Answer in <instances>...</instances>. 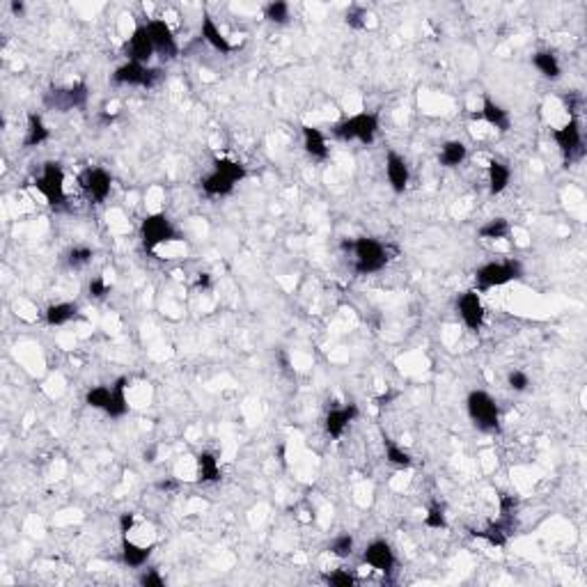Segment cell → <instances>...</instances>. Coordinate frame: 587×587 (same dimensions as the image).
Returning a JSON list of instances; mask_svg holds the SVG:
<instances>
[{
	"label": "cell",
	"mask_w": 587,
	"mask_h": 587,
	"mask_svg": "<svg viewBox=\"0 0 587 587\" xmlns=\"http://www.w3.org/2000/svg\"><path fill=\"white\" fill-rule=\"evenodd\" d=\"M48 136H51V134H48L44 120H41L37 113H30L28 115V134H26V140H23V145H26V147H37L41 143H46Z\"/></svg>",
	"instance_id": "4316f807"
},
{
	"label": "cell",
	"mask_w": 587,
	"mask_h": 587,
	"mask_svg": "<svg viewBox=\"0 0 587 587\" xmlns=\"http://www.w3.org/2000/svg\"><path fill=\"white\" fill-rule=\"evenodd\" d=\"M507 386H509L514 392H523L525 388L530 386V379H528L525 372L514 369V372H509V376H507Z\"/></svg>",
	"instance_id": "74e56055"
},
{
	"label": "cell",
	"mask_w": 587,
	"mask_h": 587,
	"mask_svg": "<svg viewBox=\"0 0 587 587\" xmlns=\"http://www.w3.org/2000/svg\"><path fill=\"white\" fill-rule=\"evenodd\" d=\"M202 39H204L211 48H216L218 53H222V55H227V53L234 51V46L229 44L227 37L222 35V32L216 28V23H213V19H211L209 14L202 16Z\"/></svg>",
	"instance_id": "d6986e66"
},
{
	"label": "cell",
	"mask_w": 587,
	"mask_h": 587,
	"mask_svg": "<svg viewBox=\"0 0 587 587\" xmlns=\"http://www.w3.org/2000/svg\"><path fill=\"white\" fill-rule=\"evenodd\" d=\"M85 101H87V85L85 83H76V85L64 87V90H51V92L44 97V104L48 106V108L60 111V113L83 108Z\"/></svg>",
	"instance_id": "9c48e42d"
},
{
	"label": "cell",
	"mask_w": 587,
	"mask_h": 587,
	"mask_svg": "<svg viewBox=\"0 0 587 587\" xmlns=\"http://www.w3.org/2000/svg\"><path fill=\"white\" fill-rule=\"evenodd\" d=\"M466 156H468V147L461 143V140H450V143L443 145L438 161H441V165H445V168H457V165L466 161Z\"/></svg>",
	"instance_id": "d4e9b609"
},
{
	"label": "cell",
	"mask_w": 587,
	"mask_h": 587,
	"mask_svg": "<svg viewBox=\"0 0 587 587\" xmlns=\"http://www.w3.org/2000/svg\"><path fill=\"white\" fill-rule=\"evenodd\" d=\"M78 184L83 186V191H85L99 204V202H104L106 197L111 195L113 177L104 168H87V170L80 172Z\"/></svg>",
	"instance_id": "7c38bea8"
},
{
	"label": "cell",
	"mask_w": 587,
	"mask_h": 587,
	"mask_svg": "<svg viewBox=\"0 0 587 587\" xmlns=\"http://www.w3.org/2000/svg\"><path fill=\"white\" fill-rule=\"evenodd\" d=\"M509 177H511V172L505 163H500V161H491L489 163V191L493 195H500L505 188L509 186Z\"/></svg>",
	"instance_id": "484cf974"
},
{
	"label": "cell",
	"mask_w": 587,
	"mask_h": 587,
	"mask_svg": "<svg viewBox=\"0 0 587 587\" xmlns=\"http://www.w3.org/2000/svg\"><path fill=\"white\" fill-rule=\"evenodd\" d=\"M197 479L204 482V484L218 482V479H220L218 459L213 457L211 452H200V454H197Z\"/></svg>",
	"instance_id": "cb8c5ba5"
},
{
	"label": "cell",
	"mask_w": 587,
	"mask_h": 587,
	"mask_svg": "<svg viewBox=\"0 0 587 587\" xmlns=\"http://www.w3.org/2000/svg\"><path fill=\"white\" fill-rule=\"evenodd\" d=\"M111 395H113V386H97L92 388L87 395H85V404L87 406H92V409H104L108 406V402H111Z\"/></svg>",
	"instance_id": "d6a6232c"
},
{
	"label": "cell",
	"mask_w": 587,
	"mask_h": 587,
	"mask_svg": "<svg viewBox=\"0 0 587 587\" xmlns=\"http://www.w3.org/2000/svg\"><path fill=\"white\" fill-rule=\"evenodd\" d=\"M140 239H143L145 250H154L159 243L175 241L177 232L163 213H152V216H145L143 225H140Z\"/></svg>",
	"instance_id": "52a82bcc"
},
{
	"label": "cell",
	"mask_w": 587,
	"mask_h": 587,
	"mask_svg": "<svg viewBox=\"0 0 587 587\" xmlns=\"http://www.w3.org/2000/svg\"><path fill=\"white\" fill-rule=\"evenodd\" d=\"M457 308H459L461 319H464V324L477 333L484 324V305H482V301H479L477 292L461 294L459 301H457Z\"/></svg>",
	"instance_id": "5bb4252c"
},
{
	"label": "cell",
	"mask_w": 587,
	"mask_h": 587,
	"mask_svg": "<svg viewBox=\"0 0 587 587\" xmlns=\"http://www.w3.org/2000/svg\"><path fill=\"white\" fill-rule=\"evenodd\" d=\"M138 581H140V585H143V587H163L165 585V581L159 576V572H154V569L145 572L143 576L138 578Z\"/></svg>",
	"instance_id": "ab89813d"
},
{
	"label": "cell",
	"mask_w": 587,
	"mask_h": 587,
	"mask_svg": "<svg viewBox=\"0 0 587 587\" xmlns=\"http://www.w3.org/2000/svg\"><path fill=\"white\" fill-rule=\"evenodd\" d=\"M468 416L475 423L479 432L493 434L500 429V411L498 404L493 402V397L484 390H473L468 395Z\"/></svg>",
	"instance_id": "3957f363"
},
{
	"label": "cell",
	"mask_w": 587,
	"mask_h": 587,
	"mask_svg": "<svg viewBox=\"0 0 587 587\" xmlns=\"http://www.w3.org/2000/svg\"><path fill=\"white\" fill-rule=\"evenodd\" d=\"M324 581L328 585H333V587H353L355 585V576L349 574V572H344V569H337V572H333V574H326Z\"/></svg>",
	"instance_id": "d590c367"
},
{
	"label": "cell",
	"mask_w": 587,
	"mask_h": 587,
	"mask_svg": "<svg viewBox=\"0 0 587 587\" xmlns=\"http://www.w3.org/2000/svg\"><path fill=\"white\" fill-rule=\"evenodd\" d=\"M35 186L51 206H60L64 200H67V197H64V170L60 163H55V161L44 163Z\"/></svg>",
	"instance_id": "8992f818"
},
{
	"label": "cell",
	"mask_w": 587,
	"mask_h": 587,
	"mask_svg": "<svg viewBox=\"0 0 587 587\" xmlns=\"http://www.w3.org/2000/svg\"><path fill=\"white\" fill-rule=\"evenodd\" d=\"M12 12H14V14H21V12H23V3H16V0H14V3H12Z\"/></svg>",
	"instance_id": "681fc988"
},
{
	"label": "cell",
	"mask_w": 587,
	"mask_h": 587,
	"mask_svg": "<svg viewBox=\"0 0 587 587\" xmlns=\"http://www.w3.org/2000/svg\"><path fill=\"white\" fill-rule=\"evenodd\" d=\"M131 528H134V514H122L120 516V530H122V535H127Z\"/></svg>",
	"instance_id": "ee69618b"
},
{
	"label": "cell",
	"mask_w": 587,
	"mask_h": 587,
	"mask_svg": "<svg viewBox=\"0 0 587 587\" xmlns=\"http://www.w3.org/2000/svg\"><path fill=\"white\" fill-rule=\"evenodd\" d=\"M425 525L432 528V530H445L448 528V521H445V514L441 507H429L427 516H425Z\"/></svg>",
	"instance_id": "8d00e7d4"
},
{
	"label": "cell",
	"mask_w": 587,
	"mask_h": 587,
	"mask_svg": "<svg viewBox=\"0 0 587 587\" xmlns=\"http://www.w3.org/2000/svg\"><path fill=\"white\" fill-rule=\"evenodd\" d=\"M553 140L558 143L562 156H565L567 165L572 163L576 156L581 159L585 154L583 150V134H581V127H578V120H569V124L560 129H553Z\"/></svg>",
	"instance_id": "30bf717a"
},
{
	"label": "cell",
	"mask_w": 587,
	"mask_h": 587,
	"mask_svg": "<svg viewBox=\"0 0 587 587\" xmlns=\"http://www.w3.org/2000/svg\"><path fill=\"white\" fill-rule=\"evenodd\" d=\"M303 145H305V152H308L312 159H317V161H326L328 159L326 138H324V134H321L319 129L303 127Z\"/></svg>",
	"instance_id": "44dd1931"
},
{
	"label": "cell",
	"mask_w": 587,
	"mask_h": 587,
	"mask_svg": "<svg viewBox=\"0 0 587 587\" xmlns=\"http://www.w3.org/2000/svg\"><path fill=\"white\" fill-rule=\"evenodd\" d=\"M124 51L129 53L131 62H138V64H147L154 57V44H152V37L150 32H147V26H138L134 30V35L131 39L124 44Z\"/></svg>",
	"instance_id": "4fadbf2b"
},
{
	"label": "cell",
	"mask_w": 587,
	"mask_h": 587,
	"mask_svg": "<svg viewBox=\"0 0 587 587\" xmlns=\"http://www.w3.org/2000/svg\"><path fill=\"white\" fill-rule=\"evenodd\" d=\"M152 551H154V546H147V549L138 546V544L129 542L127 537H124V542H122V562L127 567H131V569H138V567H143L147 560H150Z\"/></svg>",
	"instance_id": "7402d4cb"
},
{
	"label": "cell",
	"mask_w": 587,
	"mask_h": 587,
	"mask_svg": "<svg viewBox=\"0 0 587 587\" xmlns=\"http://www.w3.org/2000/svg\"><path fill=\"white\" fill-rule=\"evenodd\" d=\"M115 118H118V115H108V113H101V122H104V124H111V122H115Z\"/></svg>",
	"instance_id": "c3c4849f"
},
{
	"label": "cell",
	"mask_w": 587,
	"mask_h": 587,
	"mask_svg": "<svg viewBox=\"0 0 587 587\" xmlns=\"http://www.w3.org/2000/svg\"><path fill=\"white\" fill-rule=\"evenodd\" d=\"M475 118H482V120H486L491 124V127H495L498 131H502V134H505V131H509V127H511V122H509V115H507V111L505 108H500L498 104L495 101H491L489 97H484V106H482V113L479 115H475Z\"/></svg>",
	"instance_id": "ffe728a7"
},
{
	"label": "cell",
	"mask_w": 587,
	"mask_h": 587,
	"mask_svg": "<svg viewBox=\"0 0 587 587\" xmlns=\"http://www.w3.org/2000/svg\"><path fill=\"white\" fill-rule=\"evenodd\" d=\"M358 418V406L355 404H346L342 409H333L328 411L326 416V432L330 438H340L344 434V429L349 427V423Z\"/></svg>",
	"instance_id": "ac0fdd59"
},
{
	"label": "cell",
	"mask_w": 587,
	"mask_h": 587,
	"mask_svg": "<svg viewBox=\"0 0 587 587\" xmlns=\"http://www.w3.org/2000/svg\"><path fill=\"white\" fill-rule=\"evenodd\" d=\"M365 16H367V12L362 10V7H351L349 12H346V23H349L351 28H355V30H360V28H365Z\"/></svg>",
	"instance_id": "f35d334b"
},
{
	"label": "cell",
	"mask_w": 587,
	"mask_h": 587,
	"mask_svg": "<svg viewBox=\"0 0 587 587\" xmlns=\"http://www.w3.org/2000/svg\"><path fill=\"white\" fill-rule=\"evenodd\" d=\"M163 71L161 69H150L145 67V64H138V62H127L122 64V67L115 69L113 73V83H118V85H138V87H154L156 83L161 80Z\"/></svg>",
	"instance_id": "ba28073f"
},
{
	"label": "cell",
	"mask_w": 587,
	"mask_h": 587,
	"mask_svg": "<svg viewBox=\"0 0 587 587\" xmlns=\"http://www.w3.org/2000/svg\"><path fill=\"white\" fill-rule=\"evenodd\" d=\"M147 32H150V37H152L154 51L159 53L163 60L170 62L179 55L177 39H175V35H172L170 26L163 19H154V21L147 23Z\"/></svg>",
	"instance_id": "8fae6325"
},
{
	"label": "cell",
	"mask_w": 587,
	"mask_h": 587,
	"mask_svg": "<svg viewBox=\"0 0 587 587\" xmlns=\"http://www.w3.org/2000/svg\"><path fill=\"white\" fill-rule=\"evenodd\" d=\"M383 445H386V459H388V464H392L397 468H411L413 464V459H411V454L409 452H404L399 445H395L390 438H383Z\"/></svg>",
	"instance_id": "f546056e"
},
{
	"label": "cell",
	"mask_w": 587,
	"mask_h": 587,
	"mask_svg": "<svg viewBox=\"0 0 587 587\" xmlns=\"http://www.w3.org/2000/svg\"><path fill=\"white\" fill-rule=\"evenodd\" d=\"M477 234L482 239H505L509 234V222L505 218H493L489 222H484L477 229Z\"/></svg>",
	"instance_id": "4dcf8cb0"
},
{
	"label": "cell",
	"mask_w": 587,
	"mask_h": 587,
	"mask_svg": "<svg viewBox=\"0 0 587 587\" xmlns=\"http://www.w3.org/2000/svg\"><path fill=\"white\" fill-rule=\"evenodd\" d=\"M124 390H127V379L120 376L118 381L113 383L111 402H108V406H106V413H108L111 418H122V416H127L129 404H127V395H124Z\"/></svg>",
	"instance_id": "603a6c76"
},
{
	"label": "cell",
	"mask_w": 587,
	"mask_h": 587,
	"mask_svg": "<svg viewBox=\"0 0 587 587\" xmlns=\"http://www.w3.org/2000/svg\"><path fill=\"white\" fill-rule=\"evenodd\" d=\"M156 489H161V491H172V489H177V482H175V479H165V482L156 484Z\"/></svg>",
	"instance_id": "bcb514c9"
},
{
	"label": "cell",
	"mask_w": 587,
	"mask_h": 587,
	"mask_svg": "<svg viewBox=\"0 0 587 587\" xmlns=\"http://www.w3.org/2000/svg\"><path fill=\"white\" fill-rule=\"evenodd\" d=\"M333 134H335V138L344 140V143L358 140L362 145H372L379 134V118L374 113H358V115H353V118L337 124L333 129Z\"/></svg>",
	"instance_id": "5b68a950"
},
{
	"label": "cell",
	"mask_w": 587,
	"mask_h": 587,
	"mask_svg": "<svg viewBox=\"0 0 587 587\" xmlns=\"http://www.w3.org/2000/svg\"><path fill=\"white\" fill-rule=\"evenodd\" d=\"M386 175H388V181H390V186H392L395 193H404V191H406L409 177H411L409 175V165L397 152H388V156H386Z\"/></svg>",
	"instance_id": "2e32d148"
},
{
	"label": "cell",
	"mask_w": 587,
	"mask_h": 587,
	"mask_svg": "<svg viewBox=\"0 0 587 587\" xmlns=\"http://www.w3.org/2000/svg\"><path fill=\"white\" fill-rule=\"evenodd\" d=\"M362 560H365L372 569L383 572V574H390L392 567H395V553L390 549V544L383 542V539L372 542L365 549V553H362Z\"/></svg>",
	"instance_id": "9a60e30c"
},
{
	"label": "cell",
	"mask_w": 587,
	"mask_h": 587,
	"mask_svg": "<svg viewBox=\"0 0 587 587\" xmlns=\"http://www.w3.org/2000/svg\"><path fill=\"white\" fill-rule=\"evenodd\" d=\"M195 287H197V289H209V287H211V276H209V274H200V276H197Z\"/></svg>",
	"instance_id": "f6af8a7d"
},
{
	"label": "cell",
	"mask_w": 587,
	"mask_h": 587,
	"mask_svg": "<svg viewBox=\"0 0 587 587\" xmlns=\"http://www.w3.org/2000/svg\"><path fill=\"white\" fill-rule=\"evenodd\" d=\"M511 532H514V518H511V514H502L498 523H491L484 530H473V537L486 539L491 546H505Z\"/></svg>",
	"instance_id": "e0dca14e"
},
{
	"label": "cell",
	"mask_w": 587,
	"mask_h": 587,
	"mask_svg": "<svg viewBox=\"0 0 587 587\" xmlns=\"http://www.w3.org/2000/svg\"><path fill=\"white\" fill-rule=\"evenodd\" d=\"M78 305L76 303H55L46 310V324L48 326H62L76 317Z\"/></svg>",
	"instance_id": "83f0119b"
},
{
	"label": "cell",
	"mask_w": 587,
	"mask_h": 587,
	"mask_svg": "<svg viewBox=\"0 0 587 587\" xmlns=\"http://www.w3.org/2000/svg\"><path fill=\"white\" fill-rule=\"evenodd\" d=\"M521 276H523V267H521V262H516V260L489 262L475 271V283H477L479 292H486V289L502 287V285L511 283V280H518Z\"/></svg>",
	"instance_id": "277c9868"
},
{
	"label": "cell",
	"mask_w": 587,
	"mask_h": 587,
	"mask_svg": "<svg viewBox=\"0 0 587 587\" xmlns=\"http://www.w3.org/2000/svg\"><path fill=\"white\" fill-rule=\"evenodd\" d=\"M532 62H535V67L539 69V71H542V73H544V76H546V78H551V80L560 78V73H562V67H560L558 57L553 55L551 51H539V53H535Z\"/></svg>",
	"instance_id": "f1b7e54d"
},
{
	"label": "cell",
	"mask_w": 587,
	"mask_h": 587,
	"mask_svg": "<svg viewBox=\"0 0 587 587\" xmlns=\"http://www.w3.org/2000/svg\"><path fill=\"white\" fill-rule=\"evenodd\" d=\"M514 507H516V498H514V495L502 493L500 495V514H514Z\"/></svg>",
	"instance_id": "7bdbcfd3"
},
{
	"label": "cell",
	"mask_w": 587,
	"mask_h": 587,
	"mask_svg": "<svg viewBox=\"0 0 587 587\" xmlns=\"http://www.w3.org/2000/svg\"><path fill=\"white\" fill-rule=\"evenodd\" d=\"M243 177H246V168L241 163H236L232 159H216L213 161V172L200 181V186L206 195L220 197L232 193L236 181H241Z\"/></svg>",
	"instance_id": "6da1fadb"
},
{
	"label": "cell",
	"mask_w": 587,
	"mask_h": 587,
	"mask_svg": "<svg viewBox=\"0 0 587 587\" xmlns=\"http://www.w3.org/2000/svg\"><path fill=\"white\" fill-rule=\"evenodd\" d=\"M94 257V250L92 248H85V246H80V248H71L69 255H67V264L71 269H80V267H85V264H90Z\"/></svg>",
	"instance_id": "e575fe53"
},
{
	"label": "cell",
	"mask_w": 587,
	"mask_h": 587,
	"mask_svg": "<svg viewBox=\"0 0 587 587\" xmlns=\"http://www.w3.org/2000/svg\"><path fill=\"white\" fill-rule=\"evenodd\" d=\"M344 248H353V253H355L353 269L358 276L379 274V271L388 264V260H390L388 257V248L372 236H360V239H355L353 243L344 241Z\"/></svg>",
	"instance_id": "7a4b0ae2"
},
{
	"label": "cell",
	"mask_w": 587,
	"mask_h": 587,
	"mask_svg": "<svg viewBox=\"0 0 587 587\" xmlns=\"http://www.w3.org/2000/svg\"><path fill=\"white\" fill-rule=\"evenodd\" d=\"M392 397H395L392 392H388V395H381V397H379V399H376V406H386V404L390 402Z\"/></svg>",
	"instance_id": "7dc6e473"
},
{
	"label": "cell",
	"mask_w": 587,
	"mask_h": 587,
	"mask_svg": "<svg viewBox=\"0 0 587 587\" xmlns=\"http://www.w3.org/2000/svg\"><path fill=\"white\" fill-rule=\"evenodd\" d=\"M328 553L330 556H335V558H349L351 553H353V537L351 535H337L333 542H330V546H328Z\"/></svg>",
	"instance_id": "836d02e7"
},
{
	"label": "cell",
	"mask_w": 587,
	"mask_h": 587,
	"mask_svg": "<svg viewBox=\"0 0 587 587\" xmlns=\"http://www.w3.org/2000/svg\"><path fill=\"white\" fill-rule=\"evenodd\" d=\"M264 16H267L271 23L285 26V23H289V5L285 0H274V3H269L264 7Z\"/></svg>",
	"instance_id": "1f68e13d"
},
{
	"label": "cell",
	"mask_w": 587,
	"mask_h": 587,
	"mask_svg": "<svg viewBox=\"0 0 587 587\" xmlns=\"http://www.w3.org/2000/svg\"><path fill=\"white\" fill-rule=\"evenodd\" d=\"M108 292H111V287L104 283V278H94L92 283H90V296H92V299H106Z\"/></svg>",
	"instance_id": "60d3db41"
},
{
	"label": "cell",
	"mask_w": 587,
	"mask_h": 587,
	"mask_svg": "<svg viewBox=\"0 0 587 587\" xmlns=\"http://www.w3.org/2000/svg\"><path fill=\"white\" fill-rule=\"evenodd\" d=\"M562 101H565L567 113L572 115V120H576V113H578V108H581L583 97H581V94H576V92H569V97H562Z\"/></svg>",
	"instance_id": "b9f144b4"
}]
</instances>
